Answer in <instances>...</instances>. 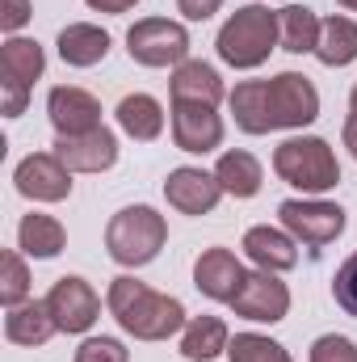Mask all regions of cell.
<instances>
[{"mask_svg": "<svg viewBox=\"0 0 357 362\" xmlns=\"http://www.w3.org/2000/svg\"><path fill=\"white\" fill-rule=\"evenodd\" d=\"M227 101H231L236 127L248 135H269L282 127H307L320 118V93L298 72H282L273 81H244L231 89Z\"/></svg>", "mask_w": 357, "mask_h": 362, "instance_id": "obj_1", "label": "cell"}, {"mask_svg": "<svg viewBox=\"0 0 357 362\" xmlns=\"http://www.w3.org/2000/svg\"><path fill=\"white\" fill-rule=\"evenodd\" d=\"M105 303H109L114 320H118L131 337H139V341H164V337H173L177 329H185V308H181V299L152 291L147 282H139V278H131V274H122V278L109 282Z\"/></svg>", "mask_w": 357, "mask_h": 362, "instance_id": "obj_2", "label": "cell"}, {"mask_svg": "<svg viewBox=\"0 0 357 362\" xmlns=\"http://www.w3.org/2000/svg\"><path fill=\"white\" fill-rule=\"evenodd\" d=\"M277 42H282L277 13H269L265 4H248V8H236L227 17L214 47H219V59L231 68H261Z\"/></svg>", "mask_w": 357, "mask_h": 362, "instance_id": "obj_3", "label": "cell"}, {"mask_svg": "<svg viewBox=\"0 0 357 362\" xmlns=\"http://www.w3.org/2000/svg\"><path fill=\"white\" fill-rule=\"evenodd\" d=\"M169 240V223L152 206H126L105 228V249L118 266H147Z\"/></svg>", "mask_w": 357, "mask_h": 362, "instance_id": "obj_4", "label": "cell"}, {"mask_svg": "<svg viewBox=\"0 0 357 362\" xmlns=\"http://www.w3.org/2000/svg\"><path fill=\"white\" fill-rule=\"evenodd\" d=\"M273 169L277 177L303 194H324L341 181V165H337V152L315 139V135H294L286 139L277 152H273Z\"/></svg>", "mask_w": 357, "mask_h": 362, "instance_id": "obj_5", "label": "cell"}, {"mask_svg": "<svg viewBox=\"0 0 357 362\" xmlns=\"http://www.w3.org/2000/svg\"><path fill=\"white\" fill-rule=\"evenodd\" d=\"M126 51H131V59L143 64V68L185 64V55H189V34H185L181 21H169V17H143V21L131 25Z\"/></svg>", "mask_w": 357, "mask_h": 362, "instance_id": "obj_6", "label": "cell"}, {"mask_svg": "<svg viewBox=\"0 0 357 362\" xmlns=\"http://www.w3.org/2000/svg\"><path fill=\"white\" fill-rule=\"evenodd\" d=\"M47 55L34 38H8L0 47V89H4V118H17L30 101L34 81L42 76Z\"/></svg>", "mask_w": 357, "mask_h": 362, "instance_id": "obj_7", "label": "cell"}, {"mask_svg": "<svg viewBox=\"0 0 357 362\" xmlns=\"http://www.w3.org/2000/svg\"><path fill=\"white\" fill-rule=\"evenodd\" d=\"M282 215V228L298 240V245H311V249H324L332 245L341 232H345V211L337 202H307V198H290L277 206Z\"/></svg>", "mask_w": 357, "mask_h": 362, "instance_id": "obj_8", "label": "cell"}, {"mask_svg": "<svg viewBox=\"0 0 357 362\" xmlns=\"http://www.w3.org/2000/svg\"><path fill=\"white\" fill-rule=\"evenodd\" d=\"M236 316L244 320H257V325H277L286 312H290V291L286 282H277L273 270H257V274H244L236 299H231Z\"/></svg>", "mask_w": 357, "mask_h": 362, "instance_id": "obj_9", "label": "cell"}, {"mask_svg": "<svg viewBox=\"0 0 357 362\" xmlns=\"http://www.w3.org/2000/svg\"><path fill=\"white\" fill-rule=\"evenodd\" d=\"M17 189L34 202H63L72 194V169L55 156V152H34L17 165Z\"/></svg>", "mask_w": 357, "mask_h": 362, "instance_id": "obj_10", "label": "cell"}, {"mask_svg": "<svg viewBox=\"0 0 357 362\" xmlns=\"http://www.w3.org/2000/svg\"><path fill=\"white\" fill-rule=\"evenodd\" d=\"M47 308H51L59 333H85L92 320H97V312H101V299H97V291H92L85 278L68 274V278H59L51 286Z\"/></svg>", "mask_w": 357, "mask_h": 362, "instance_id": "obj_11", "label": "cell"}, {"mask_svg": "<svg viewBox=\"0 0 357 362\" xmlns=\"http://www.w3.org/2000/svg\"><path fill=\"white\" fill-rule=\"evenodd\" d=\"M173 139L181 152L206 156L223 144V118L214 114V105L202 101H173Z\"/></svg>", "mask_w": 357, "mask_h": 362, "instance_id": "obj_12", "label": "cell"}, {"mask_svg": "<svg viewBox=\"0 0 357 362\" xmlns=\"http://www.w3.org/2000/svg\"><path fill=\"white\" fill-rule=\"evenodd\" d=\"M55 156H59L72 173H105V169H114V160H118V139H114V131H105V127L85 131V135H59V139H55Z\"/></svg>", "mask_w": 357, "mask_h": 362, "instance_id": "obj_13", "label": "cell"}, {"mask_svg": "<svg viewBox=\"0 0 357 362\" xmlns=\"http://www.w3.org/2000/svg\"><path fill=\"white\" fill-rule=\"evenodd\" d=\"M47 114H51V122H55L59 135H85V131H97L101 127V101L92 93L76 89V85L51 89Z\"/></svg>", "mask_w": 357, "mask_h": 362, "instance_id": "obj_14", "label": "cell"}, {"mask_svg": "<svg viewBox=\"0 0 357 362\" xmlns=\"http://www.w3.org/2000/svg\"><path fill=\"white\" fill-rule=\"evenodd\" d=\"M164 198L181 215H206L223 198V185L214 173H202V169H173L164 181Z\"/></svg>", "mask_w": 357, "mask_h": 362, "instance_id": "obj_15", "label": "cell"}, {"mask_svg": "<svg viewBox=\"0 0 357 362\" xmlns=\"http://www.w3.org/2000/svg\"><path fill=\"white\" fill-rule=\"evenodd\" d=\"M244 282V266L236 262L231 249H206L198 262H193V286L206 295V299H223L231 303L236 291Z\"/></svg>", "mask_w": 357, "mask_h": 362, "instance_id": "obj_16", "label": "cell"}, {"mask_svg": "<svg viewBox=\"0 0 357 362\" xmlns=\"http://www.w3.org/2000/svg\"><path fill=\"white\" fill-rule=\"evenodd\" d=\"M55 333H59V325H55L47 299L17 303V308H8V316H4V337H8L13 346H47Z\"/></svg>", "mask_w": 357, "mask_h": 362, "instance_id": "obj_17", "label": "cell"}, {"mask_svg": "<svg viewBox=\"0 0 357 362\" xmlns=\"http://www.w3.org/2000/svg\"><path fill=\"white\" fill-rule=\"evenodd\" d=\"M298 240L290 232H277V228H248L244 232V253L261 266V270H290L298 266Z\"/></svg>", "mask_w": 357, "mask_h": 362, "instance_id": "obj_18", "label": "cell"}, {"mask_svg": "<svg viewBox=\"0 0 357 362\" xmlns=\"http://www.w3.org/2000/svg\"><path fill=\"white\" fill-rule=\"evenodd\" d=\"M169 93H173V101L219 105V101H223V81H219V72H214L210 64L185 59V64H177V72H173V81H169Z\"/></svg>", "mask_w": 357, "mask_h": 362, "instance_id": "obj_19", "label": "cell"}, {"mask_svg": "<svg viewBox=\"0 0 357 362\" xmlns=\"http://www.w3.org/2000/svg\"><path fill=\"white\" fill-rule=\"evenodd\" d=\"M109 55V34L101 25L89 21H76L68 30H59V59L72 64V68H92Z\"/></svg>", "mask_w": 357, "mask_h": 362, "instance_id": "obj_20", "label": "cell"}, {"mask_svg": "<svg viewBox=\"0 0 357 362\" xmlns=\"http://www.w3.org/2000/svg\"><path fill=\"white\" fill-rule=\"evenodd\" d=\"M320 17L307 8V4H286L282 13H277V34H282V51H290V55H315V47H320Z\"/></svg>", "mask_w": 357, "mask_h": 362, "instance_id": "obj_21", "label": "cell"}, {"mask_svg": "<svg viewBox=\"0 0 357 362\" xmlns=\"http://www.w3.org/2000/svg\"><path fill=\"white\" fill-rule=\"evenodd\" d=\"M118 127H122L131 139L147 144V139H156V135L164 131V110H160L156 97H147V93H131V97L118 101Z\"/></svg>", "mask_w": 357, "mask_h": 362, "instance_id": "obj_22", "label": "cell"}, {"mask_svg": "<svg viewBox=\"0 0 357 362\" xmlns=\"http://www.w3.org/2000/svg\"><path fill=\"white\" fill-rule=\"evenodd\" d=\"M227 346H231V337H227V325H223L219 316H193V320L185 325L181 354H185L189 362H210V358H219Z\"/></svg>", "mask_w": 357, "mask_h": 362, "instance_id": "obj_23", "label": "cell"}, {"mask_svg": "<svg viewBox=\"0 0 357 362\" xmlns=\"http://www.w3.org/2000/svg\"><path fill=\"white\" fill-rule=\"evenodd\" d=\"M17 240H21V253L25 257H59L63 253V245H68V232H63V223L59 219H51V215H25L21 219V228H17Z\"/></svg>", "mask_w": 357, "mask_h": 362, "instance_id": "obj_24", "label": "cell"}, {"mask_svg": "<svg viewBox=\"0 0 357 362\" xmlns=\"http://www.w3.org/2000/svg\"><path fill=\"white\" fill-rule=\"evenodd\" d=\"M214 177L223 185V194H236V198H253L257 189H261V160L253 156V152H223L219 156V169H214Z\"/></svg>", "mask_w": 357, "mask_h": 362, "instance_id": "obj_25", "label": "cell"}, {"mask_svg": "<svg viewBox=\"0 0 357 362\" xmlns=\"http://www.w3.org/2000/svg\"><path fill=\"white\" fill-rule=\"evenodd\" d=\"M315 59L328 64V68H345L357 59V21L349 17H328L320 25V47H315Z\"/></svg>", "mask_w": 357, "mask_h": 362, "instance_id": "obj_26", "label": "cell"}, {"mask_svg": "<svg viewBox=\"0 0 357 362\" xmlns=\"http://www.w3.org/2000/svg\"><path fill=\"white\" fill-rule=\"evenodd\" d=\"M227 358L231 362H290L286 346L269 341L261 333H236V341L227 346Z\"/></svg>", "mask_w": 357, "mask_h": 362, "instance_id": "obj_27", "label": "cell"}, {"mask_svg": "<svg viewBox=\"0 0 357 362\" xmlns=\"http://www.w3.org/2000/svg\"><path fill=\"white\" fill-rule=\"evenodd\" d=\"M25 295H30L25 262L8 249V253H0V303L4 308H17V303H25Z\"/></svg>", "mask_w": 357, "mask_h": 362, "instance_id": "obj_28", "label": "cell"}, {"mask_svg": "<svg viewBox=\"0 0 357 362\" xmlns=\"http://www.w3.org/2000/svg\"><path fill=\"white\" fill-rule=\"evenodd\" d=\"M311 362H357V346L341 333H328L311 346Z\"/></svg>", "mask_w": 357, "mask_h": 362, "instance_id": "obj_29", "label": "cell"}, {"mask_svg": "<svg viewBox=\"0 0 357 362\" xmlns=\"http://www.w3.org/2000/svg\"><path fill=\"white\" fill-rule=\"evenodd\" d=\"M126 346L114 341V337H89L80 350H76V362H126Z\"/></svg>", "mask_w": 357, "mask_h": 362, "instance_id": "obj_30", "label": "cell"}, {"mask_svg": "<svg viewBox=\"0 0 357 362\" xmlns=\"http://www.w3.org/2000/svg\"><path fill=\"white\" fill-rule=\"evenodd\" d=\"M332 295H337V303H341L349 316H357V253L337 270V278H332Z\"/></svg>", "mask_w": 357, "mask_h": 362, "instance_id": "obj_31", "label": "cell"}, {"mask_svg": "<svg viewBox=\"0 0 357 362\" xmlns=\"http://www.w3.org/2000/svg\"><path fill=\"white\" fill-rule=\"evenodd\" d=\"M30 21V0H4L0 4V25L4 30H21Z\"/></svg>", "mask_w": 357, "mask_h": 362, "instance_id": "obj_32", "label": "cell"}, {"mask_svg": "<svg viewBox=\"0 0 357 362\" xmlns=\"http://www.w3.org/2000/svg\"><path fill=\"white\" fill-rule=\"evenodd\" d=\"M177 8L189 17V21H206L223 8V0H177Z\"/></svg>", "mask_w": 357, "mask_h": 362, "instance_id": "obj_33", "label": "cell"}, {"mask_svg": "<svg viewBox=\"0 0 357 362\" xmlns=\"http://www.w3.org/2000/svg\"><path fill=\"white\" fill-rule=\"evenodd\" d=\"M139 0H89V8H97V13H131Z\"/></svg>", "mask_w": 357, "mask_h": 362, "instance_id": "obj_34", "label": "cell"}, {"mask_svg": "<svg viewBox=\"0 0 357 362\" xmlns=\"http://www.w3.org/2000/svg\"><path fill=\"white\" fill-rule=\"evenodd\" d=\"M345 148L353 152V160H357V118L349 114V122H345Z\"/></svg>", "mask_w": 357, "mask_h": 362, "instance_id": "obj_35", "label": "cell"}, {"mask_svg": "<svg viewBox=\"0 0 357 362\" xmlns=\"http://www.w3.org/2000/svg\"><path fill=\"white\" fill-rule=\"evenodd\" d=\"M349 110H353V118H357V85H353V93H349Z\"/></svg>", "mask_w": 357, "mask_h": 362, "instance_id": "obj_36", "label": "cell"}, {"mask_svg": "<svg viewBox=\"0 0 357 362\" xmlns=\"http://www.w3.org/2000/svg\"><path fill=\"white\" fill-rule=\"evenodd\" d=\"M337 4H345V8H349V13H357V0H337Z\"/></svg>", "mask_w": 357, "mask_h": 362, "instance_id": "obj_37", "label": "cell"}]
</instances>
